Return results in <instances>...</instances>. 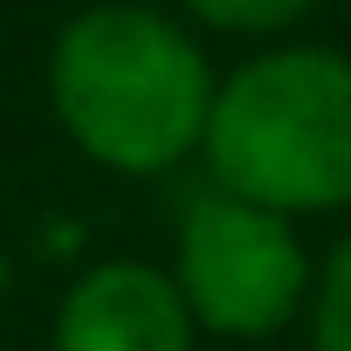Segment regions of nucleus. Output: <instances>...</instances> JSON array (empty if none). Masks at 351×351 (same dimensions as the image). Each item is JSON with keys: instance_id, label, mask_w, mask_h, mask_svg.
Wrapping results in <instances>:
<instances>
[{"instance_id": "1", "label": "nucleus", "mask_w": 351, "mask_h": 351, "mask_svg": "<svg viewBox=\"0 0 351 351\" xmlns=\"http://www.w3.org/2000/svg\"><path fill=\"white\" fill-rule=\"evenodd\" d=\"M42 83L62 138L90 165L117 180H158L200 158L221 76L172 14L104 0V8H76L56 28Z\"/></svg>"}, {"instance_id": "2", "label": "nucleus", "mask_w": 351, "mask_h": 351, "mask_svg": "<svg viewBox=\"0 0 351 351\" xmlns=\"http://www.w3.org/2000/svg\"><path fill=\"white\" fill-rule=\"evenodd\" d=\"M200 165L207 186L282 221L351 207V56L282 42L234 62L214 83Z\"/></svg>"}, {"instance_id": "3", "label": "nucleus", "mask_w": 351, "mask_h": 351, "mask_svg": "<svg viewBox=\"0 0 351 351\" xmlns=\"http://www.w3.org/2000/svg\"><path fill=\"white\" fill-rule=\"evenodd\" d=\"M172 289H180L193 330L262 344L310 303V255L296 221L248 207L221 186H200L172 221Z\"/></svg>"}, {"instance_id": "4", "label": "nucleus", "mask_w": 351, "mask_h": 351, "mask_svg": "<svg viewBox=\"0 0 351 351\" xmlns=\"http://www.w3.org/2000/svg\"><path fill=\"white\" fill-rule=\"evenodd\" d=\"M200 330L158 262H90L49 324V351H193Z\"/></svg>"}, {"instance_id": "5", "label": "nucleus", "mask_w": 351, "mask_h": 351, "mask_svg": "<svg viewBox=\"0 0 351 351\" xmlns=\"http://www.w3.org/2000/svg\"><path fill=\"white\" fill-rule=\"evenodd\" d=\"M310 351H351V234L310 276Z\"/></svg>"}, {"instance_id": "6", "label": "nucleus", "mask_w": 351, "mask_h": 351, "mask_svg": "<svg viewBox=\"0 0 351 351\" xmlns=\"http://www.w3.org/2000/svg\"><path fill=\"white\" fill-rule=\"evenodd\" d=\"M172 8L200 28H221V35H282L317 0H172Z\"/></svg>"}, {"instance_id": "7", "label": "nucleus", "mask_w": 351, "mask_h": 351, "mask_svg": "<svg viewBox=\"0 0 351 351\" xmlns=\"http://www.w3.org/2000/svg\"><path fill=\"white\" fill-rule=\"evenodd\" d=\"M83 8H104V0H83Z\"/></svg>"}]
</instances>
